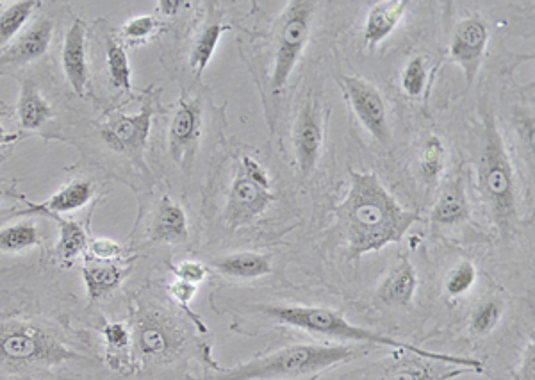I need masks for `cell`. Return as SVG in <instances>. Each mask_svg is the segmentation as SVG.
<instances>
[{
    "label": "cell",
    "instance_id": "cell-10",
    "mask_svg": "<svg viewBox=\"0 0 535 380\" xmlns=\"http://www.w3.org/2000/svg\"><path fill=\"white\" fill-rule=\"evenodd\" d=\"M339 83L345 90L355 116L364 125V129L380 143H389V124H387L386 102L375 84L363 77L343 75Z\"/></svg>",
    "mask_w": 535,
    "mask_h": 380
},
{
    "label": "cell",
    "instance_id": "cell-32",
    "mask_svg": "<svg viewBox=\"0 0 535 380\" xmlns=\"http://www.w3.org/2000/svg\"><path fill=\"white\" fill-rule=\"evenodd\" d=\"M503 307L498 300H486L480 306L475 307L471 313V332L477 336H487L496 329V325L502 320Z\"/></svg>",
    "mask_w": 535,
    "mask_h": 380
},
{
    "label": "cell",
    "instance_id": "cell-28",
    "mask_svg": "<svg viewBox=\"0 0 535 380\" xmlns=\"http://www.w3.org/2000/svg\"><path fill=\"white\" fill-rule=\"evenodd\" d=\"M42 243V236L33 222L9 225L0 229V252L17 254Z\"/></svg>",
    "mask_w": 535,
    "mask_h": 380
},
{
    "label": "cell",
    "instance_id": "cell-12",
    "mask_svg": "<svg viewBox=\"0 0 535 380\" xmlns=\"http://www.w3.org/2000/svg\"><path fill=\"white\" fill-rule=\"evenodd\" d=\"M200 129H202V109L197 102L182 99L168 131L170 157L182 168L193 163L200 140Z\"/></svg>",
    "mask_w": 535,
    "mask_h": 380
},
{
    "label": "cell",
    "instance_id": "cell-26",
    "mask_svg": "<svg viewBox=\"0 0 535 380\" xmlns=\"http://www.w3.org/2000/svg\"><path fill=\"white\" fill-rule=\"evenodd\" d=\"M229 25H223L220 20H214L204 25V29L198 33L197 40L193 42L190 52V68L197 77L206 72L209 61L213 58L214 50L220 43V38L225 31H229Z\"/></svg>",
    "mask_w": 535,
    "mask_h": 380
},
{
    "label": "cell",
    "instance_id": "cell-37",
    "mask_svg": "<svg viewBox=\"0 0 535 380\" xmlns=\"http://www.w3.org/2000/svg\"><path fill=\"white\" fill-rule=\"evenodd\" d=\"M172 270L179 281L191 282L197 286L200 282L206 281L209 275V268L198 261H182L179 265L173 266Z\"/></svg>",
    "mask_w": 535,
    "mask_h": 380
},
{
    "label": "cell",
    "instance_id": "cell-13",
    "mask_svg": "<svg viewBox=\"0 0 535 380\" xmlns=\"http://www.w3.org/2000/svg\"><path fill=\"white\" fill-rule=\"evenodd\" d=\"M293 147L300 174H313L323 149V120L314 102H307L293 129Z\"/></svg>",
    "mask_w": 535,
    "mask_h": 380
},
{
    "label": "cell",
    "instance_id": "cell-22",
    "mask_svg": "<svg viewBox=\"0 0 535 380\" xmlns=\"http://www.w3.org/2000/svg\"><path fill=\"white\" fill-rule=\"evenodd\" d=\"M216 272L222 273L231 279H261L272 273V259L266 254L257 252H236L229 256L216 257L211 261Z\"/></svg>",
    "mask_w": 535,
    "mask_h": 380
},
{
    "label": "cell",
    "instance_id": "cell-4",
    "mask_svg": "<svg viewBox=\"0 0 535 380\" xmlns=\"http://www.w3.org/2000/svg\"><path fill=\"white\" fill-rule=\"evenodd\" d=\"M478 186L498 227L507 229L516 220V181L502 134L493 118H486L484 143L478 159Z\"/></svg>",
    "mask_w": 535,
    "mask_h": 380
},
{
    "label": "cell",
    "instance_id": "cell-21",
    "mask_svg": "<svg viewBox=\"0 0 535 380\" xmlns=\"http://www.w3.org/2000/svg\"><path fill=\"white\" fill-rule=\"evenodd\" d=\"M470 215V204H468L464 184H462L461 177H457L452 182H448L441 191V195L437 197L436 204L430 213V220L437 225L452 227V225L464 224Z\"/></svg>",
    "mask_w": 535,
    "mask_h": 380
},
{
    "label": "cell",
    "instance_id": "cell-18",
    "mask_svg": "<svg viewBox=\"0 0 535 380\" xmlns=\"http://www.w3.org/2000/svg\"><path fill=\"white\" fill-rule=\"evenodd\" d=\"M177 345V338L168 322L159 316H149L141 320L136 329V350L143 359H163L170 356Z\"/></svg>",
    "mask_w": 535,
    "mask_h": 380
},
{
    "label": "cell",
    "instance_id": "cell-16",
    "mask_svg": "<svg viewBox=\"0 0 535 380\" xmlns=\"http://www.w3.org/2000/svg\"><path fill=\"white\" fill-rule=\"evenodd\" d=\"M409 6H411L409 0H384L377 2L370 9L364 24V40L368 49H375L379 43L386 40L387 36H391L404 20Z\"/></svg>",
    "mask_w": 535,
    "mask_h": 380
},
{
    "label": "cell",
    "instance_id": "cell-11",
    "mask_svg": "<svg viewBox=\"0 0 535 380\" xmlns=\"http://www.w3.org/2000/svg\"><path fill=\"white\" fill-rule=\"evenodd\" d=\"M487 42H489V29L486 22L477 17L461 20L453 31L450 56L462 68L468 86L473 84L478 70L482 67Z\"/></svg>",
    "mask_w": 535,
    "mask_h": 380
},
{
    "label": "cell",
    "instance_id": "cell-35",
    "mask_svg": "<svg viewBox=\"0 0 535 380\" xmlns=\"http://www.w3.org/2000/svg\"><path fill=\"white\" fill-rule=\"evenodd\" d=\"M102 334L106 338L109 356H113V354L118 356L131 345V332L124 323H106L102 329Z\"/></svg>",
    "mask_w": 535,
    "mask_h": 380
},
{
    "label": "cell",
    "instance_id": "cell-38",
    "mask_svg": "<svg viewBox=\"0 0 535 380\" xmlns=\"http://www.w3.org/2000/svg\"><path fill=\"white\" fill-rule=\"evenodd\" d=\"M168 293L179 306L184 307V309H190V304L193 302L195 295H197V284L177 279V281L168 286Z\"/></svg>",
    "mask_w": 535,
    "mask_h": 380
},
{
    "label": "cell",
    "instance_id": "cell-8",
    "mask_svg": "<svg viewBox=\"0 0 535 380\" xmlns=\"http://www.w3.org/2000/svg\"><path fill=\"white\" fill-rule=\"evenodd\" d=\"M470 368L439 363L402 350V357L373 364L366 372L352 373L357 380H450L470 373Z\"/></svg>",
    "mask_w": 535,
    "mask_h": 380
},
{
    "label": "cell",
    "instance_id": "cell-19",
    "mask_svg": "<svg viewBox=\"0 0 535 380\" xmlns=\"http://www.w3.org/2000/svg\"><path fill=\"white\" fill-rule=\"evenodd\" d=\"M188 216L177 202L163 197L157 204L156 216L150 227V238L159 243H184L188 240Z\"/></svg>",
    "mask_w": 535,
    "mask_h": 380
},
{
    "label": "cell",
    "instance_id": "cell-30",
    "mask_svg": "<svg viewBox=\"0 0 535 380\" xmlns=\"http://www.w3.org/2000/svg\"><path fill=\"white\" fill-rule=\"evenodd\" d=\"M107 72L111 77V83L118 90L131 91V65L127 52L120 43L115 40H107L106 43Z\"/></svg>",
    "mask_w": 535,
    "mask_h": 380
},
{
    "label": "cell",
    "instance_id": "cell-2",
    "mask_svg": "<svg viewBox=\"0 0 535 380\" xmlns=\"http://www.w3.org/2000/svg\"><path fill=\"white\" fill-rule=\"evenodd\" d=\"M257 313L264 314L272 318L275 322L282 325L295 327L300 331L313 334V336H323V338L339 339V341H355V343H371L379 347L396 348V350H405L411 354L434 359L439 363L453 364L461 368H470L471 372L484 373L486 368L482 361L473 359V357L452 356L446 352H432L425 348L416 347L411 343H404L395 338H389L379 332L364 329L361 325H354L348 322L343 314L338 313L336 309H327V307L313 306H254L250 307Z\"/></svg>",
    "mask_w": 535,
    "mask_h": 380
},
{
    "label": "cell",
    "instance_id": "cell-41",
    "mask_svg": "<svg viewBox=\"0 0 535 380\" xmlns=\"http://www.w3.org/2000/svg\"><path fill=\"white\" fill-rule=\"evenodd\" d=\"M18 140V134H9L4 131V127L0 125V149L6 147V145H11Z\"/></svg>",
    "mask_w": 535,
    "mask_h": 380
},
{
    "label": "cell",
    "instance_id": "cell-24",
    "mask_svg": "<svg viewBox=\"0 0 535 380\" xmlns=\"http://www.w3.org/2000/svg\"><path fill=\"white\" fill-rule=\"evenodd\" d=\"M83 281L86 286V293L91 302L106 298L113 293V291L120 288V284L124 282L129 268L115 265V263H106V265L99 266H84Z\"/></svg>",
    "mask_w": 535,
    "mask_h": 380
},
{
    "label": "cell",
    "instance_id": "cell-39",
    "mask_svg": "<svg viewBox=\"0 0 535 380\" xmlns=\"http://www.w3.org/2000/svg\"><path fill=\"white\" fill-rule=\"evenodd\" d=\"M514 380H535V343L530 339L518 370L514 372Z\"/></svg>",
    "mask_w": 535,
    "mask_h": 380
},
{
    "label": "cell",
    "instance_id": "cell-25",
    "mask_svg": "<svg viewBox=\"0 0 535 380\" xmlns=\"http://www.w3.org/2000/svg\"><path fill=\"white\" fill-rule=\"evenodd\" d=\"M47 218H52L59 227V241L56 245V257L59 263L63 266H68L74 263L77 257L86 252L88 248V234L84 231L81 224H77L74 220H68L61 215H43Z\"/></svg>",
    "mask_w": 535,
    "mask_h": 380
},
{
    "label": "cell",
    "instance_id": "cell-20",
    "mask_svg": "<svg viewBox=\"0 0 535 380\" xmlns=\"http://www.w3.org/2000/svg\"><path fill=\"white\" fill-rule=\"evenodd\" d=\"M418 288V275L407 257H400L398 265L389 272L380 286V300L387 306L409 307Z\"/></svg>",
    "mask_w": 535,
    "mask_h": 380
},
{
    "label": "cell",
    "instance_id": "cell-43",
    "mask_svg": "<svg viewBox=\"0 0 535 380\" xmlns=\"http://www.w3.org/2000/svg\"><path fill=\"white\" fill-rule=\"evenodd\" d=\"M9 156H11V150H0V165H2Z\"/></svg>",
    "mask_w": 535,
    "mask_h": 380
},
{
    "label": "cell",
    "instance_id": "cell-23",
    "mask_svg": "<svg viewBox=\"0 0 535 380\" xmlns=\"http://www.w3.org/2000/svg\"><path fill=\"white\" fill-rule=\"evenodd\" d=\"M17 113L20 127L25 129V131H36V129H40L49 120L50 116H52V108H50L49 102L43 99L38 86L31 79H24L22 81L20 97H18Z\"/></svg>",
    "mask_w": 535,
    "mask_h": 380
},
{
    "label": "cell",
    "instance_id": "cell-40",
    "mask_svg": "<svg viewBox=\"0 0 535 380\" xmlns=\"http://www.w3.org/2000/svg\"><path fill=\"white\" fill-rule=\"evenodd\" d=\"M182 6H184V2H181V0H161V2H157L159 13H163V15H175Z\"/></svg>",
    "mask_w": 535,
    "mask_h": 380
},
{
    "label": "cell",
    "instance_id": "cell-36",
    "mask_svg": "<svg viewBox=\"0 0 535 380\" xmlns=\"http://www.w3.org/2000/svg\"><path fill=\"white\" fill-rule=\"evenodd\" d=\"M86 252L93 259H99V261H104V263H111V261H115L118 257H122L124 248H122L120 243H116V241L102 238V240L90 241Z\"/></svg>",
    "mask_w": 535,
    "mask_h": 380
},
{
    "label": "cell",
    "instance_id": "cell-31",
    "mask_svg": "<svg viewBox=\"0 0 535 380\" xmlns=\"http://www.w3.org/2000/svg\"><path fill=\"white\" fill-rule=\"evenodd\" d=\"M477 268L470 261H462L448 273L445 281V293L448 297L459 298L468 295L477 282Z\"/></svg>",
    "mask_w": 535,
    "mask_h": 380
},
{
    "label": "cell",
    "instance_id": "cell-3",
    "mask_svg": "<svg viewBox=\"0 0 535 380\" xmlns=\"http://www.w3.org/2000/svg\"><path fill=\"white\" fill-rule=\"evenodd\" d=\"M366 354L352 345H291L220 370L211 380H314L338 364Z\"/></svg>",
    "mask_w": 535,
    "mask_h": 380
},
{
    "label": "cell",
    "instance_id": "cell-1",
    "mask_svg": "<svg viewBox=\"0 0 535 380\" xmlns=\"http://www.w3.org/2000/svg\"><path fill=\"white\" fill-rule=\"evenodd\" d=\"M339 225L352 259L380 252L404 240L420 215L396 202L375 174L350 170L346 199L336 207Z\"/></svg>",
    "mask_w": 535,
    "mask_h": 380
},
{
    "label": "cell",
    "instance_id": "cell-17",
    "mask_svg": "<svg viewBox=\"0 0 535 380\" xmlns=\"http://www.w3.org/2000/svg\"><path fill=\"white\" fill-rule=\"evenodd\" d=\"M93 184L90 181H75L72 184H66L58 193H54L49 200L43 204H34L29 200H24L27 204L25 215H61L74 213L83 209L91 199H93Z\"/></svg>",
    "mask_w": 535,
    "mask_h": 380
},
{
    "label": "cell",
    "instance_id": "cell-27",
    "mask_svg": "<svg viewBox=\"0 0 535 380\" xmlns=\"http://www.w3.org/2000/svg\"><path fill=\"white\" fill-rule=\"evenodd\" d=\"M40 2L36 0H20L11 4L2 15H0V49L13 42L18 34L22 33L25 24L33 15L34 8H38Z\"/></svg>",
    "mask_w": 535,
    "mask_h": 380
},
{
    "label": "cell",
    "instance_id": "cell-5",
    "mask_svg": "<svg viewBox=\"0 0 535 380\" xmlns=\"http://www.w3.org/2000/svg\"><path fill=\"white\" fill-rule=\"evenodd\" d=\"M318 4L313 0H291L280 18L275 34L272 88H284L304 54L313 31V18Z\"/></svg>",
    "mask_w": 535,
    "mask_h": 380
},
{
    "label": "cell",
    "instance_id": "cell-7",
    "mask_svg": "<svg viewBox=\"0 0 535 380\" xmlns=\"http://www.w3.org/2000/svg\"><path fill=\"white\" fill-rule=\"evenodd\" d=\"M74 357L56 339L29 323L0 325V359L11 363H59Z\"/></svg>",
    "mask_w": 535,
    "mask_h": 380
},
{
    "label": "cell",
    "instance_id": "cell-29",
    "mask_svg": "<svg viewBox=\"0 0 535 380\" xmlns=\"http://www.w3.org/2000/svg\"><path fill=\"white\" fill-rule=\"evenodd\" d=\"M446 149L445 143L439 136H430L420 152V172L428 184L439 181L445 170Z\"/></svg>",
    "mask_w": 535,
    "mask_h": 380
},
{
    "label": "cell",
    "instance_id": "cell-33",
    "mask_svg": "<svg viewBox=\"0 0 535 380\" xmlns=\"http://www.w3.org/2000/svg\"><path fill=\"white\" fill-rule=\"evenodd\" d=\"M427 77V61L423 56H414L402 72V88L411 99H420L423 91L427 90Z\"/></svg>",
    "mask_w": 535,
    "mask_h": 380
},
{
    "label": "cell",
    "instance_id": "cell-6",
    "mask_svg": "<svg viewBox=\"0 0 535 380\" xmlns=\"http://www.w3.org/2000/svg\"><path fill=\"white\" fill-rule=\"evenodd\" d=\"M275 195L272 191L270 175L252 156H243L238 174L234 175L229 204H227V220L232 227L252 224L259 216L272 206Z\"/></svg>",
    "mask_w": 535,
    "mask_h": 380
},
{
    "label": "cell",
    "instance_id": "cell-9",
    "mask_svg": "<svg viewBox=\"0 0 535 380\" xmlns=\"http://www.w3.org/2000/svg\"><path fill=\"white\" fill-rule=\"evenodd\" d=\"M154 113H156V97H147L140 113L136 115L115 113L109 116L106 124L100 127V136L106 141L107 147L115 152L141 156L149 140Z\"/></svg>",
    "mask_w": 535,
    "mask_h": 380
},
{
    "label": "cell",
    "instance_id": "cell-14",
    "mask_svg": "<svg viewBox=\"0 0 535 380\" xmlns=\"http://www.w3.org/2000/svg\"><path fill=\"white\" fill-rule=\"evenodd\" d=\"M61 67L65 72L68 86L74 90L77 97H84L90 79V65H88V31L81 18H77L66 31L61 49Z\"/></svg>",
    "mask_w": 535,
    "mask_h": 380
},
{
    "label": "cell",
    "instance_id": "cell-34",
    "mask_svg": "<svg viewBox=\"0 0 535 380\" xmlns=\"http://www.w3.org/2000/svg\"><path fill=\"white\" fill-rule=\"evenodd\" d=\"M157 31H159V20L156 17H136L125 22L124 27L120 29V36L124 38L125 42L129 43H143L154 38Z\"/></svg>",
    "mask_w": 535,
    "mask_h": 380
},
{
    "label": "cell",
    "instance_id": "cell-42",
    "mask_svg": "<svg viewBox=\"0 0 535 380\" xmlns=\"http://www.w3.org/2000/svg\"><path fill=\"white\" fill-rule=\"evenodd\" d=\"M6 197H17V199H24V197H20V195H15V191L9 190V188H6V186H0V200L6 199Z\"/></svg>",
    "mask_w": 535,
    "mask_h": 380
},
{
    "label": "cell",
    "instance_id": "cell-15",
    "mask_svg": "<svg viewBox=\"0 0 535 380\" xmlns=\"http://www.w3.org/2000/svg\"><path fill=\"white\" fill-rule=\"evenodd\" d=\"M54 34V25L47 18L36 20L31 27L18 34L15 42L0 56V68L24 67L27 63H33L42 58L49 50Z\"/></svg>",
    "mask_w": 535,
    "mask_h": 380
}]
</instances>
